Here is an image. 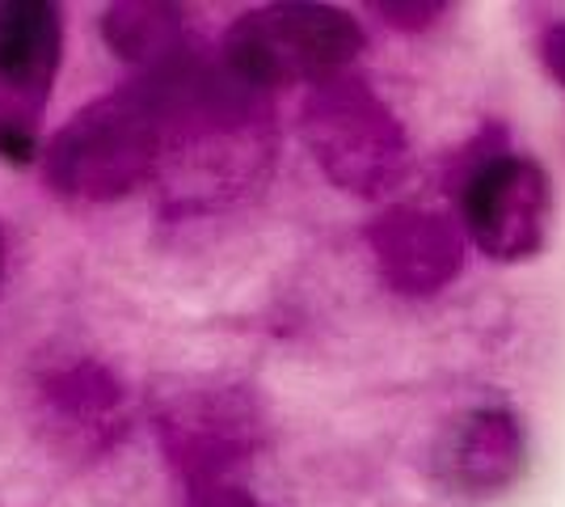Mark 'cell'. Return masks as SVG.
<instances>
[{
  "label": "cell",
  "mask_w": 565,
  "mask_h": 507,
  "mask_svg": "<svg viewBox=\"0 0 565 507\" xmlns=\"http://www.w3.org/2000/svg\"><path fill=\"white\" fill-rule=\"evenodd\" d=\"M460 216L477 250L498 263H523L541 254L553 229L548 173L523 152H494L465 178Z\"/></svg>",
  "instance_id": "cell-5"
},
{
  "label": "cell",
  "mask_w": 565,
  "mask_h": 507,
  "mask_svg": "<svg viewBox=\"0 0 565 507\" xmlns=\"http://www.w3.org/2000/svg\"><path fill=\"white\" fill-rule=\"evenodd\" d=\"M527 465V432L523 419L507 406H477L451 423L435 448L439 483L469 495L490 499L515 483Z\"/></svg>",
  "instance_id": "cell-7"
},
{
  "label": "cell",
  "mask_w": 565,
  "mask_h": 507,
  "mask_svg": "<svg viewBox=\"0 0 565 507\" xmlns=\"http://www.w3.org/2000/svg\"><path fill=\"white\" fill-rule=\"evenodd\" d=\"M47 423L81 453H106L122 435L127 398L115 377L94 360H81L43 381Z\"/></svg>",
  "instance_id": "cell-9"
},
{
  "label": "cell",
  "mask_w": 565,
  "mask_h": 507,
  "mask_svg": "<svg viewBox=\"0 0 565 507\" xmlns=\"http://www.w3.org/2000/svg\"><path fill=\"white\" fill-rule=\"evenodd\" d=\"M102 39L110 43L118 60L140 64L143 73L173 60L186 43V9L178 4H110L102 13Z\"/></svg>",
  "instance_id": "cell-10"
},
{
  "label": "cell",
  "mask_w": 565,
  "mask_h": 507,
  "mask_svg": "<svg viewBox=\"0 0 565 507\" xmlns=\"http://www.w3.org/2000/svg\"><path fill=\"white\" fill-rule=\"evenodd\" d=\"M367 242L384 284L401 296H430L448 288L465 266V242L456 224L423 208H388L372 220Z\"/></svg>",
  "instance_id": "cell-8"
},
{
  "label": "cell",
  "mask_w": 565,
  "mask_h": 507,
  "mask_svg": "<svg viewBox=\"0 0 565 507\" xmlns=\"http://www.w3.org/2000/svg\"><path fill=\"white\" fill-rule=\"evenodd\" d=\"M182 507H266L258 504L249 490L241 486H203V490H186V504Z\"/></svg>",
  "instance_id": "cell-11"
},
{
  "label": "cell",
  "mask_w": 565,
  "mask_h": 507,
  "mask_svg": "<svg viewBox=\"0 0 565 507\" xmlns=\"http://www.w3.org/2000/svg\"><path fill=\"white\" fill-rule=\"evenodd\" d=\"M541 64L565 89V22H548L541 30Z\"/></svg>",
  "instance_id": "cell-12"
},
{
  "label": "cell",
  "mask_w": 565,
  "mask_h": 507,
  "mask_svg": "<svg viewBox=\"0 0 565 507\" xmlns=\"http://www.w3.org/2000/svg\"><path fill=\"white\" fill-rule=\"evenodd\" d=\"M64 64V9L51 0H0V131L39 136Z\"/></svg>",
  "instance_id": "cell-6"
},
{
  "label": "cell",
  "mask_w": 565,
  "mask_h": 507,
  "mask_svg": "<svg viewBox=\"0 0 565 507\" xmlns=\"http://www.w3.org/2000/svg\"><path fill=\"white\" fill-rule=\"evenodd\" d=\"M0 275H4V237H0Z\"/></svg>",
  "instance_id": "cell-13"
},
{
  "label": "cell",
  "mask_w": 565,
  "mask_h": 507,
  "mask_svg": "<svg viewBox=\"0 0 565 507\" xmlns=\"http://www.w3.org/2000/svg\"><path fill=\"white\" fill-rule=\"evenodd\" d=\"M363 51V30L333 4H266L236 18L220 43V64L249 89L321 85Z\"/></svg>",
  "instance_id": "cell-2"
},
{
  "label": "cell",
  "mask_w": 565,
  "mask_h": 507,
  "mask_svg": "<svg viewBox=\"0 0 565 507\" xmlns=\"http://www.w3.org/2000/svg\"><path fill=\"white\" fill-rule=\"evenodd\" d=\"M161 169V106L148 81L81 106L43 148V178L64 199L110 203Z\"/></svg>",
  "instance_id": "cell-1"
},
{
  "label": "cell",
  "mask_w": 565,
  "mask_h": 507,
  "mask_svg": "<svg viewBox=\"0 0 565 507\" xmlns=\"http://www.w3.org/2000/svg\"><path fill=\"white\" fill-rule=\"evenodd\" d=\"M258 398L241 385L186 389L157 414L161 453L186 490L233 486L236 469H245L262 448Z\"/></svg>",
  "instance_id": "cell-4"
},
{
  "label": "cell",
  "mask_w": 565,
  "mask_h": 507,
  "mask_svg": "<svg viewBox=\"0 0 565 507\" xmlns=\"http://www.w3.org/2000/svg\"><path fill=\"white\" fill-rule=\"evenodd\" d=\"M300 131L326 178L351 194L388 191L409 161L405 127L359 76L338 73L312 85L300 110Z\"/></svg>",
  "instance_id": "cell-3"
}]
</instances>
